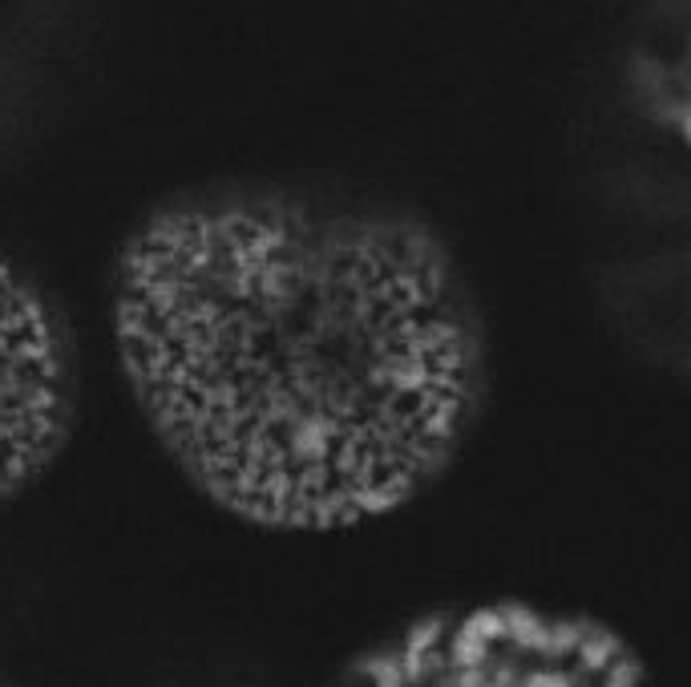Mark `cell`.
Instances as JSON below:
<instances>
[{
  "instance_id": "obj_4",
  "label": "cell",
  "mask_w": 691,
  "mask_h": 687,
  "mask_svg": "<svg viewBox=\"0 0 691 687\" xmlns=\"http://www.w3.org/2000/svg\"><path fill=\"white\" fill-rule=\"evenodd\" d=\"M0 687H9V683H5V679H0Z\"/></svg>"
},
{
  "instance_id": "obj_1",
  "label": "cell",
  "mask_w": 691,
  "mask_h": 687,
  "mask_svg": "<svg viewBox=\"0 0 691 687\" xmlns=\"http://www.w3.org/2000/svg\"><path fill=\"white\" fill-rule=\"evenodd\" d=\"M110 340L174 473L263 534L405 514L489 405V324L453 239L401 199L328 182L158 199L114 251Z\"/></svg>"
},
{
  "instance_id": "obj_3",
  "label": "cell",
  "mask_w": 691,
  "mask_h": 687,
  "mask_svg": "<svg viewBox=\"0 0 691 687\" xmlns=\"http://www.w3.org/2000/svg\"><path fill=\"white\" fill-rule=\"evenodd\" d=\"M81 417V348L57 291L0 243V510L61 465Z\"/></svg>"
},
{
  "instance_id": "obj_2",
  "label": "cell",
  "mask_w": 691,
  "mask_h": 687,
  "mask_svg": "<svg viewBox=\"0 0 691 687\" xmlns=\"http://www.w3.org/2000/svg\"><path fill=\"white\" fill-rule=\"evenodd\" d=\"M328 687H655L611 619L526 595L449 599L360 643Z\"/></svg>"
}]
</instances>
